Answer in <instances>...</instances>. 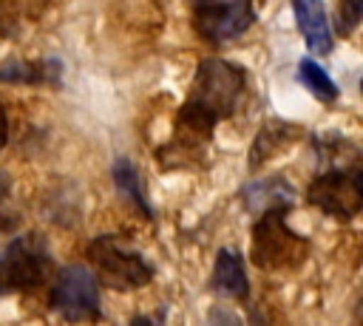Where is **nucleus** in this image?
I'll use <instances>...</instances> for the list:
<instances>
[{"label": "nucleus", "mask_w": 363, "mask_h": 326, "mask_svg": "<svg viewBox=\"0 0 363 326\" xmlns=\"http://www.w3.org/2000/svg\"><path fill=\"white\" fill-rule=\"evenodd\" d=\"M298 79H301V85L315 96V99H320L323 105H332L337 96H340V88L335 85V79L326 74V68H320L312 57H303L301 62H298Z\"/></svg>", "instance_id": "nucleus-14"}, {"label": "nucleus", "mask_w": 363, "mask_h": 326, "mask_svg": "<svg viewBox=\"0 0 363 326\" xmlns=\"http://www.w3.org/2000/svg\"><path fill=\"white\" fill-rule=\"evenodd\" d=\"M6 142H9V116H6V108L0 102V150L6 147Z\"/></svg>", "instance_id": "nucleus-17"}, {"label": "nucleus", "mask_w": 363, "mask_h": 326, "mask_svg": "<svg viewBox=\"0 0 363 326\" xmlns=\"http://www.w3.org/2000/svg\"><path fill=\"white\" fill-rule=\"evenodd\" d=\"M303 136V128L301 125H292L286 119H269L264 122V128L258 130L252 147H250V156H247V164L255 170L261 167L264 162H269L272 156H278L281 150H286L289 145H295V139Z\"/></svg>", "instance_id": "nucleus-10"}, {"label": "nucleus", "mask_w": 363, "mask_h": 326, "mask_svg": "<svg viewBox=\"0 0 363 326\" xmlns=\"http://www.w3.org/2000/svg\"><path fill=\"white\" fill-rule=\"evenodd\" d=\"M62 65L57 60H11L0 65V82L17 85H60Z\"/></svg>", "instance_id": "nucleus-11"}, {"label": "nucleus", "mask_w": 363, "mask_h": 326, "mask_svg": "<svg viewBox=\"0 0 363 326\" xmlns=\"http://www.w3.org/2000/svg\"><path fill=\"white\" fill-rule=\"evenodd\" d=\"M306 201L337 221H352L363 210V181L360 164L329 167L309 181Z\"/></svg>", "instance_id": "nucleus-5"}, {"label": "nucleus", "mask_w": 363, "mask_h": 326, "mask_svg": "<svg viewBox=\"0 0 363 326\" xmlns=\"http://www.w3.org/2000/svg\"><path fill=\"white\" fill-rule=\"evenodd\" d=\"M255 23L252 0H204L193 11V28L210 45H224Z\"/></svg>", "instance_id": "nucleus-7"}, {"label": "nucleus", "mask_w": 363, "mask_h": 326, "mask_svg": "<svg viewBox=\"0 0 363 326\" xmlns=\"http://www.w3.org/2000/svg\"><path fill=\"white\" fill-rule=\"evenodd\" d=\"M113 184H116V190L142 213V215H153V207H150V201H147V196H145V187H142V176H139V170H136V164L130 162V159H116L113 162Z\"/></svg>", "instance_id": "nucleus-13"}, {"label": "nucleus", "mask_w": 363, "mask_h": 326, "mask_svg": "<svg viewBox=\"0 0 363 326\" xmlns=\"http://www.w3.org/2000/svg\"><path fill=\"white\" fill-rule=\"evenodd\" d=\"M247 94V71L235 62L207 57L196 65V77L187 94V102L207 111L216 119L233 116Z\"/></svg>", "instance_id": "nucleus-2"}, {"label": "nucleus", "mask_w": 363, "mask_h": 326, "mask_svg": "<svg viewBox=\"0 0 363 326\" xmlns=\"http://www.w3.org/2000/svg\"><path fill=\"white\" fill-rule=\"evenodd\" d=\"M210 289L221 298H233V300H247L250 298V281L244 272V258L235 249H218L216 255V266L210 275Z\"/></svg>", "instance_id": "nucleus-9"}, {"label": "nucleus", "mask_w": 363, "mask_h": 326, "mask_svg": "<svg viewBox=\"0 0 363 326\" xmlns=\"http://www.w3.org/2000/svg\"><path fill=\"white\" fill-rule=\"evenodd\" d=\"M363 0H337V34H352L360 26Z\"/></svg>", "instance_id": "nucleus-15"}, {"label": "nucleus", "mask_w": 363, "mask_h": 326, "mask_svg": "<svg viewBox=\"0 0 363 326\" xmlns=\"http://www.w3.org/2000/svg\"><path fill=\"white\" fill-rule=\"evenodd\" d=\"M17 213L11 210V176L0 170V230H11Z\"/></svg>", "instance_id": "nucleus-16"}, {"label": "nucleus", "mask_w": 363, "mask_h": 326, "mask_svg": "<svg viewBox=\"0 0 363 326\" xmlns=\"http://www.w3.org/2000/svg\"><path fill=\"white\" fill-rule=\"evenodd\" d=\"M88 258L94 266V278L111 289L128 292V289L147 286L153 281L150 261L142 252L130 249L119 235H111V232L96 235L88 244Z\"/></svg>", "instance_id": "nucleus-3"}, {"label": "nucleus", "mask_w": 363, "mask_h": 326, "mask_svg": "<svg viewBox=\"0 0 363 326\" xmlns=\"http://www.w3.org/2000/svg\"><path fill=\"white\" fill-rule=\"evenodd\" d=\"M51 272V249L40 232L17 235L0 255V295L31 292L45 283Z\"/></svg>", "instance_id": "nucleus-4"}, {"label": "nucleus", "mask_w": 363, "mask_h": 326, "mask_svg": "<svg viewBox=\"0 0 363 326\" xmlns=\"http://www.w3.org/2000/svg\"><path fill=\"white\" fill-rule=\"evenodd\" d=\"M286 213L289 207H267L258 213L252 224V247H250V261L258 269L284 272L306 261L309 241L301 232L289 230Z\"/></svg>", "instance_id": "nucleus-1"}, {"label": "nucleus", "mask_w": 363, "mask_h": 326, "mask_svg": "<svg viewBox=\"0 0 363 326\" xmlns=\"http://www.w3.org/2000/svg\"><path fill=\"white\" fill-rule=\"evenodd\" d=\"M292 14L295 23L303 34V43L312 54H329L335 40H332V28H329V17L323 11V0H292Z\"/></svg>", "instance_id": "nucleus-8"}, {"label": "nucleus", "mask_w": 363, "mask_h": 326, "mask_svg": "<svg viewBox=\"0 0 363 326\" xmlns=\"http://www.w3.org/2000/svg\"><path fill=\"white\" fill-rule=\"evenodd\" d=\"M292 201H295L292 187L281 176H272V179H264V181H252V184L244 187V204L252 213H261L267 207H292Z\"/></svg>", "instance_id": "nucleus-12"}, {"label": "nucleus", "mask_w": 363, "mask_h": 326, "mask_svg": "<svg viewBox=\"0 0 363 326\" xmlns=\"http://www.w3.org/2000/svg\"><path fill=\"white\" fill-rule=\"evenodd\" d=\"M48 303L65 320H99L102 317L99 281L94 278L91 269L79 264L62 266L51 283Z\"/></svg>", "instance_id": "nucleus-6"}]
</instances>
